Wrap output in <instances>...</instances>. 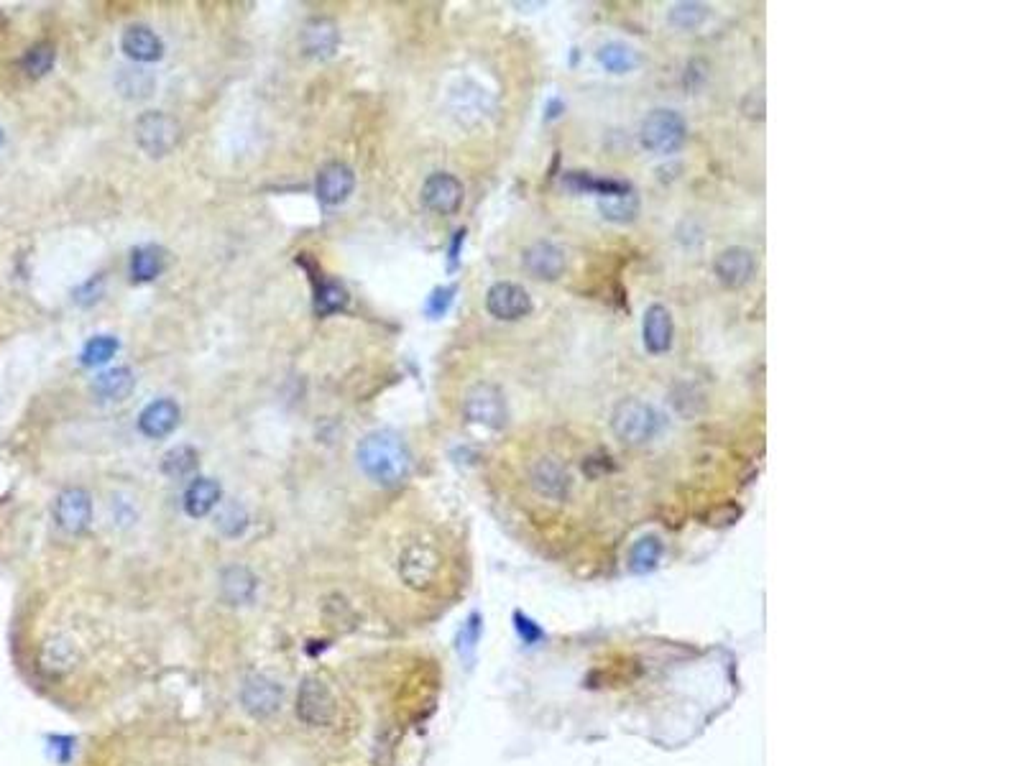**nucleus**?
Masks as SVG:
<instances>
[{
  "label": "nucleus",
  "instance_id": "1",
  "mask_svg": "<svg viewBox=\"0 0 1022 766\" xmlns=\"http://www.w3.org/2000/svg\"><path fill=\"white\" fill-rule=\"evenodd\" d=\"M356 460L363 473L384 488H397L407 481L409 470H412V452L407 442L391 432V429H379L358 442Z\"/></svg>",
  "mask_w": 1022,
  "mask_h": 766
},
{
  "label": "nucleus",
  "instance_id": "2",
  "mask_svg": "<svg viewBox=\"0 0 1022 766\" xmlns=\"http://www.w3.org/2000/svg\"><path fill=\"white\" fill-rule=\"evenodd\" d=\"M665 427V419L655 406L642 399H624L614 406L611 429L624 445L639 447L655 440Z\"/></svg>",
  "mask_w": 1022,
  "mask_h": 766
},
{
  "label": "nucleus",
  "instance_id": "3",
  "mask_svg": "<svg viewBox=\"0 0 1022 766\" xmlns=\"http://www.w3.org/2000/svg\"><path fill=\"white\" fill-rule=\"evenodd\" d=\"M685 138H688V126L683 115L670 108L652 110L639 128V141L652 154H675L683 149Z\"/></svg>",
  "mask_w": 1022,
  "mask_h": 766
},
{
  "label": "nucleus",
  "instance_id": "4",
  "mask_svg": "<svg viewBox=\"0 0 1022 766\" xmlns=\"http://www.w3.org/2000/svg\"><path fill=\"white\" fill-rule=\"evenodd\" d=\"M133 131H136V143L141 146V151L154 156V159L172 154L174 146L179 143V136H182L179 123L161 110H146V113L138 115Z\"/></svg>",
  "mask_w": 1022,
  "mask_h": 766
},
{
  "label": "nucleus",
  "instance_id": "5",
  "mask_svg": "<svg viewBox=\"0 0 1022 766\" xmlns=\"http://www.w3.org/2000/svg\"><path fill=\"white\" fill-rule=\"evenodd\" d=\"M463 412H466L468 422L489 429H504L506 422H509L506 396L501 394V389L494 386V383H476V386H471L466 399H463Z\"/></svg>",
  "mask_w": 1022,
  "mask_h": 766
},
{
  "label": "nucleus",
  "instance_id": "6",
  "mask_svg": "<svg viewBox=\"0 0 1022 766\" xmlns=\"http://www.w3.org/2000/svg\"><path fill=\"white\" fill-rule=\"evenodd\" d=\"M443 560L427 542H409L399 555V578L407 588L427 590L440 575Z\"/></svg>",
  "mask_w": 1022,
  "mask_h": 766
},
{
  "label": "nucleus",
  "instance_id": "7",
  "mask_svg": "<svg viewBox=\"0 0 1022 766\" xmlns=\"http://www.w3.org/2000/svg\"><path fill=\"white\" fill-rule=\"evenodd\" d=\"M294 710H297L299 721L312 728L330 726L335 721V713H338L333 692H330V687L320 677H305L302 680L297 690Z\"/></svg>",
  "mask_w": 1022,
  "mask_h": 766
},
{
  "label": "nucleus",
  "instance_id": "8",
  "mask_svg": "<svg viewBox=\"0 0 1022 766\" xmlns=\"http://www.w3.org/2000/svg\"><path fill=\"white\" fill-rule=\"evenodd\" d=\"M54 521L62 532L85 534L92 521V498L85 488H64L54 501Z\"/></svg>",
  "mask_w": 1022,
  "mask_h": 766
},
{
  "label": "nucleus",
  "instance_id": "9",
  "mask_svg": "<svg viewBox=\"0 0 1022 766\" xmlns=\"http://www.w3.org/2000/svg\"><path fill=\"white\" fill-rule=\"evenodd\" d=\"M486 309L501 322H517L532 312V297L524 286L499 281L486 294Z\"/></svg>",
  "mask_w": 1022,
  "mask_h": 766
},
{
  "label": "nucleus",
  "instance_id": "10",
  "mask_svg": "<svg viewBox=\"0 0 1022 766\" xmlns=\"http://www.w3.org/2000/svg\"><path fill=\"white\" fill-rule=\"evenodd\" d=\"M463 197H466L463 182L448 172L430 174L425 184H422V202H425L427 210L437 212V215H453V212H458L460 205H463Z\"/></svg>",
  "mask_w": 1022,
  "mask_h": 766
},
{
  "label": "nucleus",
  "instance_id": "11",
  "mask_svg": "<svg viewBox=\"0 0 1022 766\" xmlns=\"http://www.w3.org/2000/svg\"><path fill=\"white\" fill-rule=\"evenodd\" d=\"M754 271H757V258L749 248L741 246H729L718 253L716 261H713V274L721 281V286L726 289H741L752 281Z\"/></svg>",
  "mask_w": 1022,
  "mask_h": 766
},
{
  "label": "nucleus",
  "instance_id": "12",
  "mask_svg": "<svg viewBox=\"0 0 1022 766\" xmlns=\"http://www.w3.org/2000/svg\"><path fill=\"white\" fill-rule=\"evenodd\" d=\"M522 266L537 281H557L568 269V256L560 246L550 241H537L524 248Z\"/></svg>",
  "mask_w": 1022,
  "mask_h": 766
},
{
  "label": "nucleus",
  "instance_id": "13",
  "mask_svg": "<svg viewBox=\"0 0 1022 766\" xmlns=\"http://www.w3.org/2000/svg\"><path fill=\"white\" fill-rule=\"evenodd\" d=\"M241 703L253 718H271L282 708V685L266 675H251L243 682Z\"/></svg>",
  "mask_w": 1022,
  "mask_h": 766
},
{
  "label": "nucleus",
  "instance_id": "14",
  "mask_svg": "<svg viewBox=\"0 0 1022 766\" xmlns=\"http://www.w3.org/2000/svg\"><path fill=\"white\" fill-rule=\"evenodd\" d=\"M353 187H356V174L343 161H330L317 174V197L322 205H340L351 197Z\"/></svg>",
  "mask_w": 1022,
  "mask_h": 766
},
{
  "label": "nucleus",
  "instance_id": "15",
  "mask_svg": "<svg viewBox=\"0 0 1022 766\" xmlns=\"http://www.w3.org/2000/svg\"><path fill=\"white\" fill-rule=\"evenodd\" d=\"M672 335H675V327H672V315L665 304H652V307L644 312L642 322V338L644 348L652 355H662L672 348Z\"/></svg>",
  "mask_w": 1022,
  "mask_h": 766
},
{
  "label": "nucleus",
  "instance_id": "16",
  "mask_svg": "<svg viewBox=\"0 0 1022 766\" xmlns=\"http://www.w3.org/2000/svg\"><path fill=\"white\" fill-rule=\"evenodd\" d=\"M340 31L333 18H312L302 31V49L312 59H330L338 52Z\"/></svg>",
  "mask_w": 1022,
  "mask_h": 766
},
{
  "label": "nucleus",
  "instance_id": "17",
  "mask_svg": "<svg viewBox=\"0 0 1022 766\" xmlns=\"http://www.w3.org/2000/svg\"><path fill=\"white\" fill-rule=\"evenodd\" d=\"M179 417H182V412H179L177 401L156 399L141 412V417H138V429H141L146 437H151V440H161V437L172 435L174 429H177Z\"/></svg>",
  "mask_w": 1022,
  "mask_h": 766
},
{
  "label": "nucleus",
  "instance_id": "18",
  "mask_svg": "<svg viewBox=\"0 0 1022 766\" xmlns=\"http://www.w3.org/2000/svg\"><path fill=\"white\" fill-rule=\"evenodd\" d=\"M259 580L248 567L230 565L220 572V595L228 606H248L256 598Z\"/></svg>",
  "mask_w": 1022,
  "mask_h": 766
},
{
  "label": "nucleus",
  "instance_id": "19",
  "mask_svg": "<svg viewBox=\"0 0 1022 766\" xmlns=\"http://www.w3.org/2000/svg\"><path fill=\"white\" fill-rule=\"evenodd\" d=\"M529 478H532L534 491L542 493V496H547V498H557V501H563L570 491L568 470L557 463L555 458L537 460L532 468V473H529Z\"/></svg>",
  "mask_w": 1022,
  "mask_h": 766
},
{
  "label": "nucleus",
  "instance_id": "20",
  "mask_svg": "<svg viewBox=\"0 0 1022 766\" xmlns=\"http://www.w3.org/2000/svg\"><path fill=\"white\" fill-rule=\"evenodd\" d=\"M121 49L126 52V57L133 59V62L149 64L164 57V44H161L159 36H156L149 26H141V23L128 26V29L123 31Z\"/></svg>",
  "mask_w": 1022,
  "mask_h": 766
},
{
  "label": "nucleus",
  "instance_id": "21",
  "mask_svg": "<svg viewBox=\"0 0 1022 766\" xmlns=\"http://www.w3.org/2000/svg\"><path fill=\"white\" fill-rule=\"evenodd\" d=\"M220 496H223L220 483H215L213 478H197L184 491V511L192 519H202L220 504Z\"/></svg>",
  "mask_w": 1022,
  "mask_h": 766
},
{
  "label": "nucleus",
  "instance_id": "22",
  "mask_svg": "<svg viewBox=\"0 0 1022 766\" xmlns=\"http://www.w3.org/2000/svg\"><path fill=\"white\" fill-rule=\"evenodd\" d=\"M133 386H136L133 371L123 366L103 371L95 381H92V391H95V396H100L103 401H123L126 396H131Z\"/></svg>",
  "mask_w": 1022,
  "mask_h": 766
},
{
  "label": "nucleus",
  "instance_id": "23",
  "mask_svg": "<svg viewBox=\"0 0 1022 766\" xmlns=\"http://www.w3.org/2000/svg\"><path fill=\"white\" fill-rule=\"evenodd\" d=\"M167 269V251L159 246H141L131 256V279L138 284L154 281Z\"/></svg>",
  "mask_w": 1022,
  "mask_h": 766
},
{
  "label": "nucleus",
  "instance_id": "24",
  "mask_svg": "<svg viewBox=\"0 0 1022 766\" xmlns=\"http://www.w3.org/2000/svg\"><path fill=\"white\" fill-rule=\"evenodd\" d=\"M598 62L606 72H614V75H626L632 72L634 67H639V54L634 52L632 46L621 44V41H609L598 49Z\"/></svg>",
  "mask_w": 1022,
  "mask_h": 766
},
{
  "label": "nucleus",
  "instance_id": "25",
  "mask_svg": "<svg viewBox=\"0 0 1022 766\" xmlns=\"http://www.w3.org/2000/svg\"><path fill=\"white\" fill-rule=\"evenodd\" d=\"M75 657V646L69 644L67 639H62V636H54V639H49L41 646V667L54 672V675L67 672L75 664Z\"/></svg>",
  "mask_w": 1022,
  "mask_h": 766
},
{
  "label": "nucleus",
  "instance_id": "26",
  "mask_svg": "<svg viewBox=\"0 0 1022 766\" xmlns=\"http://www.w3.org/2000/svg\"><path fill=\"white\" fill-rule=\"evenodd\" d=\"M161 470L169 478H187L197 470V450L190 445H177L161 458Z\"/></svg>",
  "mask_w": 1022,
  "mask_h": 766
},
{
  "label": "nucleus",
  "instance_id": "27",
  "mask_svg": "<svg viewBox=\"0 0 1022 766\" xmlns=\"http://www.w3.org/2000/svg\"><path fill=\"white\" fill-rule=\"evenodd\" d=\"M215 526H218V532L223 534V537L228 539L241 537L248 529V511L243 509L238 501H225V504L220 506L218 516H215Z\"/></svg>",
  "mask_w": 1022,
  "mask_h": 766
},
{
  "label": "nucleus",
  "instance_id": "28",
  "mask_svg": "<svg viewBox=\"0 0 1022 766\" xmlns=\"http://www.w3.org/2000/svg\"><path fill=\"white\" fill-rule=\"evenodd\" d=\"M54 62H57V49H54L52 41H39L23 54L21 67L29 77H44L54 67Z\"/></svg>",
  "mask_w": 1022,
  "mask_h": 766
},
{
  "label": "nucleus",
  "instance_id": "29",
  "mask_svg": "<svg viewBox=\"0 0 1022 766\" xmlns=\"http://www.w3.org/2000/svg\"><path fill=\"white\" fill-rule=\"evenodd\" d=\"M708 18V6L703 3H693V0H683V3H675L667 13V21L670 26L680 31H693L698 26H703V21Z\"/></svg>",
  "mask_w": 1022,
  "mask_h": 766
},
{
  "label": "nucleus",
  "instance_id": "30",
  "mask_svg": "<svg viewBox=\"0 0 1022 766\" xmlns=\"http://www.w3.org/2000/svg\"><path fill=\"white\" fill-rule=\"evenodd\" d=\"M118 348H121V343L113 335H98V338L87 340V345L82 348V366H103V363H108L118 353Z\"/></svg>",
  "mask_w": 1022,
  "mask_h": 766
},
{
  "label": "nucleus",
  "instance_id": "31",
  "mask_svg": "<svg viewBox=\"0 0 1022 766\" xmlns=\"http://www.w3.org/2000/svg\"><path fill=\"white\" fill-rule=\"evenodd\" d=\"M348 304V292L338 281H322L317 286V297H315V312L317 315H333V312H340V309Z\"/></svg>",
  "mask_w": 1022,
  "mask_h": 766
},
{
  "label": "nucleus",
  "instance_id": "32",
  "mask_svg": "<svg viewBox=\"0 0 1022 766\" xmlns=\"http://www.w3.org/2000/svg\"><path fill=\"white\" fill-rule=\"evenodd\" d=\"M118 87L123 90L126 98H149L151 87H154V77L146 72V69H121V80H118Z\"/></svg>",
  "mask_w": 1022,
  "mask_h": 766
},
{
  "label": "nucleus",
  "instance_id": "33",
  "mask_svg": "<svg viewBox=\"0 0 1022 766\" xmlns=\"http://www.w3.org/2000/svg\"><path fill=\"white\" fill-rule=\"evenodd\" d=\"M662 544L657 537H647L642 542H637V547L632 549V567L634 570H649L655 567L657 560H660Z\"/></svg>",
  "mask_w": 1022,
  "mask_h": 766
},
{
  "label": "nucleus",
  "instance_id": "34",
  "mask_svg": "<svg viewBox=\"0 0 1022 766\" xmlns=\"http://www.w3.org/2000/svg\"><path fill=\"white\" fill-rule=\"evenodd\" d=\"M455 299V286H437L435 292L427 297V315L432 317V320H437V317H443L445 312L450 309V304H453Z\"/></svg>",
  "mask_w": 1022,
  "mask_h": 766
},
{
  "label": "nucleus",
  "instance_id": "35",
  "mask_svg": "<svg viewBox=\"0 0 1022 766\" xmlns=\"http://www.w3.org/2000/svg\"><path fill=\"white\" fill-rule=\"evenodd\" d=\"M103 292H105V276L98 274V276H92L90 281H85L82 286H77L75 299L82 304V307H87V304L98 302V299L103 297Z\"/></svg>",
  "mask_w": 1022,
  "mask_h": 766
},
{
  "label": "nucleus",
  "instance_id": "36",
  "mask_svg": "<svg viewBox=\"0 0 1022 766\" xmlns=\"http://www.w3.org/2000/svg\"><path fill=\"white\" fill-rule=\"evenodd\" d=\"M463 238H466V230H458V233H455L453 248H450V261H453L450 266H453V269H455V263H458V251H460V243H463Z\"/></svg>",
  "mask_w": 1022,
  "mask_h": 766
},
{
  "label": "nucleus",
  "instance_id": "37",
  "mask_svg": "<svg viewBox=\"0 0 1022 766\" xmlns=\"http://www.w3.org/2000/svg\"><path fill=\"white\" fill-rule=\"evenodd\" d=\"M3 141H6V133H3V128H0V146H3Z\"/></svg>",
  "mask_w": 1022,
  "mask_h": 766
}]
</instances>
